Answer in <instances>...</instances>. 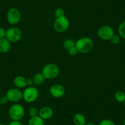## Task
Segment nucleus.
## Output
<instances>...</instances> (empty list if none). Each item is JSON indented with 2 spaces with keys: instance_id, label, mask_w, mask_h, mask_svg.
Wrapping results in <instances>:
<instances>
[{
  "instance_id": "1",
  "label": "nucleus",
  "mask_w": 125,
  "mask_h": 125,
  "mask_svg": "<svg viewBox=\"0 0 125 125\" xmlns=\"http://www.w3.org/2000/svg\"><path fill=\"white\" fill-rule=\"evenodd\" d=\"M75 47L79 53L86 54L93 50L94 43L92 39L88 37L80 38L75 42Z\"/></svg>"
},
{
  "instance_id": "2",
  "label": "nucleus",
  "mask_w": 125,
  "mask_h": 125,
  "mask_svg": "<svg viewBox=\"0 0 125 125\" xmlns=\"http://www.w3.org/2000/svg\"><path fill=\"white\" fill-rule=\"evenodd\" d=\"M41 73L45 79L52 80L58 76L60 68L55 63H48L43 67Z\"/></svg>"
},
{
  "instance_id": "3",
  "label": "nucleus",
  "mask_w": 125,
  "mask_h": 125,
  "mask_svg": "<svg viewBox=\"0 0 125 125\" xmlns=\"http://www.w3.org/2000/svg\"><path fill=\"white\" fill-rule=\"evenodd\" d=\"M9 115L12 120L20 121L25 116V111L23 107L20 104L14 103L9 109Z\"/></svg>"
},
{
  "instance_id": "4",
  "label": "nucleus",
  "mask_w": 125,
  "mask_h": 125,
  "mask_svg": "<svg viewBox=\"0 0 125 125\" xmlns=\"http://www.w3.org/2000/svg\"><path fill=\"white\" fill-rule=\"evenodd\" d=\"M39 96V90L35 86H30L25 88L23 92V99L28 103H33L38 99Z\"/></svg>"
},
{
  "instance_id": "5",
  "label": "nucleus",
  "mask_w": 125,
  "mask_h": 125,
  "mask_svg": "<svg viewBox=\"0 0 125 125\" xmlns=\"http://www.w3.org/2000/svg\"><path fill=\"white\" fill-rule=\"evenodd\" d=\"M69 20L66 16L56 18L53 23V28L55 31L59 33H62L66 31L69 27Z\"/></svg>"
},
{
  "instance_id": "6",
  "label": "nucleus",
  "mask_w": 125,
  "mask_h": 125,
  "mask_svg": "<svg viewBox=\"0 0 125 125\" xmlns=\"http://www.w3.org/2000/svg\"><path fill=\"white\" fill-rule=\"evenodd\" d=\"M22 38V32L20 28L15 26L9 28L6 30V38L10 42L15 43L19 42Z\"/></svg>"
},
{
  "instance_id": "7",
  "label": "nucleus",
  "mask_w": 125,
  "mask_h": 125,
  "mask_svg": "<svg viewBox=\"0 0 125 125\" xmlns=\"http://www.w3.org/2000/svg\"><path fill=\"white\" fill-rule=\"evenodd\" d=\"M21 17V12L16 8H10L7 12V20L12 25H17L20 22Z\"/></svg>"
},
{
  "instance_id": "8",
  "label": "nucleus",
  "mask_w": 125,
  "mask_h": 125,
  "mask_svg": "<svg viewBox=\"0 0 125 125\" xmlns=\"http://www.w3.org/2000/svg\"><path fill=\"white\" fill-rule=\"evenodd\" d=\"M98 37L104 41H110L112 37L114 35V30L109 25H103L98 30Z\"/></svg>"
},
{
  "instance_id": "9",
  "label": "nucleus",
  "mask_w": 125,
  "mask_h": 125,
  "mask_svg": "<svg viewBox=\"0 0 125 125\" xmlns=\"http://www.w3.org/2000/svg\"><path fill=\"white\" fill-rule=\"evenodd\" d=\"M6 95L9 101L14 103H17L23 99V92L16 87L8 90Z\"/></svg>"
},
{
  "instance_id": "10",
  "label": "nucleus",
  "mask_w": 125,
  "mask_h": 125,
  "mask_svg": "<svg viewBox=\"0 0 125 125\" xmlns=\"http://www.w3.org/2000/svg\"><path fill=\"white\" fill-rule=\"evenodd\" d=\"M49 92L53 98H61L65 94L66 90L64 86L60 84H54L50 86Z\"/></svg>"
},
{
  "instance_id": "11",
  "label": "nucleus",
  "mask_w": 125,
  "mask_h": 125,
  "mask_svg": "<svg viewBox=\"0 0 125 125\" xmlns=\"http://www.w3.org/2000/svg\"><path fill=\"white\" fill-rule=\"evenodd\" d=\"M53 115V110L50 107L44 106L39 110V116L44 120H49Z\"/></svg>"
},
{
  "instance_id": "12",
  "label": "nucleus",
  "mask_w": 125,
  "mask_h": 125,
  "mask_svg": "<svg viewBox=\"0 0 125 125\" xmlns=\"http://www.w3.org/2000/svg\"><path fill=\"white\" fill-rule=\"evenodd\" d=\"M13 83L14 86L17 88H25L28 86L27 79L22 75H17L14 77L13 80Z\"/></svg>"
},
{
  "instance_id": "13",
  "label": "nucleus",
  "mask_w": 125,
  "mask_h": 125,
  "mask_svg": "<svg viewBox=\"0 0 125 125\" xmlns=\"http://www.w3.org/2000/svg\"><path fill=\"white\" fill-rule=\"evenodd\" d=\"M11 42L7 38H4L0 39V53H6L10 50Z\"/></svg>"
},
{
  "instance_id": "14",
  "label": "nucleus",
  "mask_w": 125,
  "mask_h": 125,
  "mask_svg": "<svg viewBox=\"0 0 125 125\" xmlns=\"http://www.w3.org/2000/svg\"><path fill=\"white\" fill-rule=\"evenodd\" d=\"M73 121L75 125H85L86 123V120L85 115L80 113H78L74 115Z\"/></svg>"
},
{
  "instance_id": "15",
  "label": "nucleus",
  "mask_w": 125,
  "mask_h": 125,
  "mask_svg": "<svg viewBox=\"0 0 125 125\" xmlns=\"http://www.w3.org/2000/svg\"><path fill=\"white\" fill-rule=\"evenodd\" d=\"M33 84L36 86H41L44 83L45 79L41 73H38L34 75L32 77Z\"/></svg>"
},
{
  "instance_id": "16",
  "label": "nucleus",
  "mask_w": 125,
  "mask_h": 125,
  "mask_svg": "<svg viewBox=\"0 0 125 125\" xmlns=\"http://www.w3.org/2000/svg\"><path fill=\"white\" fill-rule=\"evenodd\" d=\"M28 125H45V123H44V120L38 115L30 118L28 123Z\"/></svg>"
},
{
  "instance_id": "17",
  "label": "nucleus",
  "mask_w": 125,
  "mask_h": 125,
  "mask_svg": "<svg viewBox=\"0 0 125 125\" xmlns=\"http://www.w3.org/2000/svg\"><path fill=\"white\" fill-rule=\"evenodd\" d=\"M62 46L65 50H68L73 47L75 46V42L72 39H67L62 43Z\"/></svg>"
},
{
  "instance_id": "18",
  "label": "nucleus",
  "mask_w": 125,
  "mask_h": 125,
  "mask_svg": "<svg viewBox=\"0 0 125 125\" xmlns=\"http://www.w3.org/2000/svg\"><path fill=\"white\" fill-rule=\"evenodd\" d=\"M114 98L118 103H124L125 100V93L123 91H117L115 93Z\"/></svg>"
},
{
  "instance_id": "19",
  "label": "nucleus",
  "mask_w": 125,
  "mask_h": 125,
  "mask_svg": "<svg viewBox=\"0 0 125 125\" xmlns=\"http://www.w3.org/2000/svg\"><path fill=\"white\" fill-rule=\"evenodd\" d=\"M118 31L120 36L125 39V21H122L119 25Z\"/></svg>"
},
{
  "instance_id": "20",
  "label": "nucleus",
  "mask_w": 125,
  "mask_h": 125,
  "mask_svg": "<svg viewBox=\"0 0 125 125\" xmlns=\"http://www.w3.org/2000/svg\"><path fill=\"white\" fill-rule=\"evenodd\" d=\"M28 113L30 117H34V116L39 115V110L36 107H31L29 109Z\"/></svg>"
},
{
  "instance_id": "21",
  "label": "nucleus",
  "mask_w": 125,
  "mask_h": 125,
  "mask_svg": "<svg viewBox=\"0 0 125 125\" xmlns=\"http://www.w3.org/2000/svg\"><path fill=\"white\" fill-rule=\"evenodd\" d=\"M55 16L56 17V18L65 16V12H64V9L60 8L56 9V10H55Z\"/></svg>"
},
{
  "instance_id": "22",
  "label": "nucleus",
  "mask_w": 125,
  "mask_h": 125,
  "mask_svg": "<svg viewBox=\"0 0 125 125\" xmlns=\"http://www.w3.org/2000/svg\"><path fill=\"white\" fill-rule=\"evenodd\" d=\"M110 41L112 44H114V45L118 44L120 42V36L116 35V34H114V35L112 37L111 39H110Z\"/></svg>"
},
{
  "instance_id": "23",
  "label": "nucleus",
  "mask_w": 125,
  "mask_h": 125,
  "mask_svg": "<svg viewBox=\"0 0 125 125\" xmlns=\"http://www.w3.org/2000/svg\"><path fill=\"white\" fill-rule=\"evenodd\" d=\"M99 125H116L114 121L109 119H104L99 122Z\"/></svg>"
},
{
  "instance_id": "24",
  "label": "nucleus",
  "mask_w": 125,
  "mask_h": 125,
  "mask_svg": "<svg viewBox=\"0 0 125 125\" xmlns=\"http://www.w3.org/2000/svg\"><path fill=\"white\" fill-rule=\"evenodd\" d=\"M68 53H69V55L71 56H75L76 55H77V53H79L76 47L74 46L71 47V49H69V50H68Z\"/></svg>"
},
{
  "instance_id": "25",
  "label": "nucleus",
  "mask_w": 125,
  "mask_h": 125,
  "mask_svg": "<svg viewBox=\"0 0 125 125\" xmlns=\"http://www.w3.org/2000/svg\"><path fill=\"white\" fill-rule=\"evenodd\" d=\"M8 98L6 95H2L0 96V105H5L8 103Z\"/></svg>"
},
{
  "instance_id": "26",
  "label": "nucleus",
  "mask_w": 125,
  "mask_h": 125,
  "mask_svg": "<svg viewBox=\"0 0 125 125\" xmlns=\"http://www.w3.org/2000/svg\"><path fill=\"white\" fill-rule=\"evenodd\" d=\"M6 30L4 28L0 27V39L6 38Z\"/></svg>"
},
{
  "instance_id": "27",
  "label": "nucleus",
  "mask_w": 125,
  "mask_h": 125,
  "mask_svg": "<svg viewBox=\"0 0 125 125\" xmlns=\"http://www.w3.org/2000/svg\"><path fill=\"white\" fill-rule=\"evenodd\" d=\"M9 125H23L22 124V123L20 121H15V120H12L10 123L9 124Z\"/></svg>"
},
{
  "instance_id": "28",
  "label": "nucleus",
  "mask_w": 125,
  "mask_h": 125,
  "mask_svg": "<svg viewBox=\"0 0 125 125\" xmlns=\"http://www.w3.org/2000/svg\"><path fill=\"white\" fill-rule=\"evenodd\" d=\"M33 84V81L32 78L31 79H27V85L28 86H32V85Z\"/></svg>"
},
{
  "instance_id": "29",
  "label": "nucleus",
  "mask_w": 125,
  "mask_h": 125,
  "mask_svg": "<svg viewBox=\"0 0 125 125\" xmlns=\"http://www.w3.org/2000/svg\"><path fill=\"white\" fill-rule=\"evenodd\" d=\"M96 125L93 123H86V125Z\"/></svg>"
},
{
  "instance_id": "30",
  "label": "nucleus",
  "mask_w": 125,
  "mask_h": 125,
  "mask_svg": "<svg viewBox=\"0 0 125 125\" xmlns=\"http://www.w3.org/2000/svg\"><path fill=\"white\" fill-rule=\"evenodd\" d=\"M123 125H125V119L123 121Z\"/></svg>"
},
{
  "instance_id": "31",
  "label": "nucleus",
  "mask_w": 125,
  "mask_h": 125,
  "mask_svg": "<svg viewBox=\"0 0 125 125\" xmlns=\"http://www.w3.org/2000/svg\"><path fill=\"white\" fill-rule=\"evenodd\" d=\"M0 125H4V124L3 123H0Z\"/></svg>"
},
{
  "instance_id": "32",
  "label": "nucleus",
  "mask_w": 125,
  "mask_h": 125,
  "mask_svg": "<svg viewBox=\"0 0 125 125\" xmlns=\"http://www.w3.org/2000/svg\"><path fill=\"white\" fill-rule=\"evenodd\" d=\"M124 105H125V101H124Z\"/></svg>"
}]
</instances>
